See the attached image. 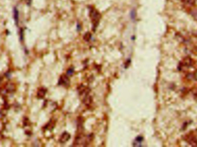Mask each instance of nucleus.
I'll return each mask as SVG.
<instances>
[{"instance_id":"2","label":"nucleus","mask_w":197,"mask_h":147,"mask_svg":"<svg viewBox=\"0 0 197 147\" xmlns=\"http://www.w3.org/2000/svg\"><path fill=\"white\" fill-rule=\"evenodd\" d=\"M184 140L193 147H197V137L194 133L190 132L185 135Z\"/></svg>"},{"instance_id":"7","label":"nucleus","mask_w":197,"mask_h":147,"mask_svg":"<svg viewBox=\"0 0 197 147\" xmlns=\"http://www.w3.org/2000/svg\"><path fill=\"white\" fill-rule=\"evenodd\" d=\"M181 1L187 8H190L194 4V0H181Z\"/></svg>"},{"instance_id":"6","label":"nucleus","mask_w":197,"mask_h":147,"mask_svg":"<svg viewBox=\"0 0 197 147\" xmlns=\"http://www.w3.org/2000/svg\"><path fill=\"white\" fill-rule=\"evenodd\" d=\"M71 138V135L67 132H65L59 137V142L61 143H65L67 142Z\"/></svg>"},{"instance_id":"13","label":"nucleus","mask_w":197,"mask_h":147,"mask_svg":"<svg viewBox=\"0 0 197 147\" xmlns=\"http://www.w3.org/2000/svg\"><path fill=\"white\" fill-rule=\"evenodd\" d=\"M73 73H74V69H73V68H69L67 72V74L72 75Z\"/></svg>"},{"instance_id":"10","label":"nucleus","mask_w":197,"mask_h":147,"mask_svg":"<svg viewBox=\"0 0 197 147\" xmlns=\"http://www.w3.org/2000/svg\"><path fill=\"white\" fill-rule=\"evenodd\" d=\"M91 37H92L91 34H90V32H88V33H87L84 35V40L88 42L89 41H90V38H91Z\"/></svg>"},{"instance_id":"8","label":"nucleus","mask_w":197,"mask_h":147,"mask_svg":"<svg viewBox=\"0 0 197 147\" xmlns=\"http://www.w3.org/2000/svg\"><path fill=\"white\" fill-rule=\"evenodd\" d=\"M46 93V90L43 88L40 89V90L38 92V97L39 98H43L44 97Z\"/></svg>"},{"instance_id":"3","label":"nucleus","mask_w":197,"mask_h":147,"mask_svg":"<svg viewBox=\"0 0 197 147\" xmlns=\"http://www.w3.org/2000/svg\"><path fill=\"white\" fill-rule=\"evenodd\" d=\"M193 60L190 58V57H185L184 59L182 60V61H181V62L179 64V69L180 70H182V71H185V70L191 67L192 66H193Z\"/></svg>"},{"instance_id":"12","label":"nucleus","mask_w":197,"mask_h":147,"mask_svg":"<svg viewBox=\"0 0 197 147\" xmlns=\"http://www.w3.org/2000/svg\"><path fill=\"white\" fill-rule=\"evenodd\" d=\"M193 94L195 99H197V88H194L193 90Z\"/></svg>"},{"instance_id":"5","label":"nucleus","mask_w":197,"mask_h":147,"mask_svg":"<svg viewBox=\"0 0 197 147\" xmlns=\"http://www.w3.org/2000/svg\"><path fill=\"white\" fill-rule=\"evenodd\" d=\"M58 84L65 87H67L70 85V80L68 76L66 75H62L60 77Z\"/></svg>"},{"instance_id":"1","label":"nucleus","mask_w":197,"mask_h":147,"mask_svg":"<svg viewBox=\"0 0 197 147\" xmlns=\"http://www.w3.org/2000/svg\"><path fill=\"white\" fill-rule=\"evenodd\" d=\"M90 17L92 24V29H93V30L95 31L100 22L101 14L95 8L91 7L90 11Z\"/></svg>"},{"instance_id":"9","label":"nucleus","mask_w":197,"mask_h":147,"mask_svg":"<svg viewBox=\"0 0 197 147\" xmlns=\"http://www.w3.org/2000/svg\"><path fill=\"white\" fill-rule=\"evenodd\" d=\"M14 18L16 23L18 24V12L16 8L14 9Z\"/></svg>"},{"instance_id":"4","label":"nucleus","mask_w":197,"mask_h":147,"mask_svg":"<svg viewBox=\"0 0 197 147\" xmlns=\"http://www.w3.org/2000/svg\"><path fill=\"white\" fill-rule=\"evenodd\" d=\"M90 89H89L88 87H87L86 86L83 85H81L80 86H78V92L79 93L80 96H83V97H84L87 96L89 95V93H90Z\"/></svg>"},{"instance_id":"11","label":"nucleus","mask_w":197,"mask_h":147,"mask_svg":"<svg viewBox=\"0 0 197 147\" xmlns=\"http://www.w3.org/2000/svg\"><path fill=\"white\" fill-rule=\"evenodd\" d=\"M130 16H131V19L133 20H134L135 18H136V11H135V10H132L131 12V13H130Z\"/></svg>"}]
</instances>
